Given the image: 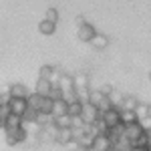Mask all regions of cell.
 <instances>
[{
    "label": "cell",
    "mask_w": 151,
    "mask_h": 151,
    "mask_svg": "<svg viewBox=\"0 0 151 151\" xmlns=\"http://www.w3.org/2000/svg\"><path fill=\"white\" fill-rule=\"evenodd\" d=\"M4 137H6V143L8 145H22L24 141L28 139V131L26 127H18V129H8L4 131Z\"/></svg>",
    "instance_id": "obj_1"
},
{
    "label": "cell",
    "mask_w": 151,
    "mask_h": 151,
    "mask_svg": "<svg viewBox=\"0 0 151 151\" xmlns=\"http://www.w3.org/2000/svg\"><path fill=\"white\" fill-rule=\"evenodd\" d=\"M145 133V125L141 123V121H137V123H129V125H125V137H127L133 145H135V141L139 139L141 135Z\"/></svg>",
    "instance_id": "obj_2"
},
{
    "label": "cell",
    "mask_w": 151,
    "mask_h": 151,
    "mask_svg": "<svg viewBox=\"0 0 151 151\" xmlns=\"http://www.w3.org/2000/svg\"><path fill=\"white\" fill-rule=\"evenodd\" d=\"M101 109L97 107V105H93V103H85V109H83V119H85V123L87 125H93L97 119H101Z\"/></svg>",
    "instance_id": "obj_3"
},
{
    "label": "cell",
    "mask_w": 151,
    "mask_h": 151,
    "mask_svg": "<svg viewBox=\"0 0 151 151\" xmlns=\"http://www.w3.org/2000/svg\"><path fill=\"white\" fill-rule=\"evenodd\" d=\"M101 117L105 119V123H107L109 127H115L119 123H123V121H121V109H119V107H111V109L105 111Z\"/></svg>",
    "instance_id": "obj_4"
},
{
    "label": "cell",
    "mask_w": 151,
    "mask_h": 151,
    "mask_svg": "<svg viewBox=\"0 0 151 151\" xmlns=\"http://www.w3.org/2000/svg\"><path fill=\"white\" fill-rule=\"evenodd\" d=\"M93 149L95 151H113L115 143L109 139V135H97L93 141Z\"/></svg>",
    "instance_id": "obj_5"
},
{
    "label": "cell",
    "mask_w": 151,
    "mask_h": 151,
    "mask_svg": "<svg viewBox=\"0 0 151 151\" xmlns=\"http://www.w3.org/2000/svg\"><path fill=\"white\" fill-rule=\"evenodd\" d=\"M77 36H79V40H83V42H91L95 36H97V30H95L93 24L85 22L83 26H79V30H77Z\"/></svg>",
    "instance_id": "obj_6"
},
{
    "label": "cell",
    "mask_w": 151,
    "mask_h": 151,
    "mask_svg": "<svg viewBox=\"0 0 151 151\" xmlns=\"http://www.w3.org/2000/svg\"><path fill=\"white\" fill-rule=\"evenodd\" d=\"M8 105H10L12 113H16V115H24L26 109H28V99H26V97H12Z\"/></svg>",
    "instance_id": "obj_7"
},
{
    "label": "cell",
    "mask_w": 151,
    "mask_h": 151,
    "mask_svg": "<svg viewBox=\"0 0 151 151\" xmlns=\"http://www.w3.org/2000/svg\"><path fill=\"white\" fill-rule=\"evenodd\" d=\"M73 139H75V129H73V127H60L58 137H57L58 145H69Z\"/></svg>",
    "instance_id": "obj_8"
},
{
    "label": "cell",
    "mask_w": 151,
    "mask_h": 151,
    "mask_svg": "<svg viewBox=\"0 0 151 151\" xmlns=\"http://www.w3.org/2000/svg\"><path fill=\"white\" fill-rule=\"evenodd\" d=\"M24 125V117L22 115H16V113H10L8 119H6V123H4V127L2 131H8V129H18Z\"/></svg>",
    "instance_id": "obj_9"
},
{
    "label": "cell",
    "mask_w": 151,
    "mask_h": 151,
    "mask_svg": "<svg viewBox=\"0 0 151 151\" xmlns=\"http://www.w3.org/2000/svg\"><path fill=\"white\" fill-rule=\"evenodd\" d=\"M58 87L65 91H73L75 89V77L73 75H67V73H60V79H58Z\"/></svg>",
    "instance_id": "obj_10"
},
{
    "label": "cell",
    "mask_w": 151,
    "mask_h": 151,
    "mask_svg": "<svg viewBox=\"0 0 151 151\" xmlns=\"http://www.w3.org/2000/svg\"><path fill=\"white\" fill-rule=\"evenodd\" d=\"M55 30H57V22H52V20H40L38 22V32L40 35H45V36H50V35H55Z\"/></svg>",
    "instance_id": "obj_11"
},
{
    "label": "cell",
    "mask_w": 151,
    "mask_h": 151,
    "mask_svg": "<svg viewBox=\"0 0 151 151\" xmlns=\"http://www.w3.org/2000/svg\"><path fill=\"white\" fill-rule=\"evenodd\" d=\"M8 91H10L12 97H26L28 99V95H30V91L26 89V85H22V83H12L10 87H8Z\"/></svg>",
    "instance_id": "obj_12"
},
{
    "label": "cell",
    "mask_w": 151,
    "mask_h": 151,
    "mask_svg": "<svg viewBox=\"0 0 151 151\" xmlns=\"http://www.w3.org/2000/svg\"><path fill=\"white\" fill-rule=\"evenodd\" d=\"M50 89H52V83L48 81V79H40V77H38L36 87H35L36 93H40V95H45V97H48V95H50Z\"/></svg>",
    "instance_id": "obj_13"
},
{
    "label": "cell",
    "mask_w": 151,
    "mask_h": 151,
    "mask_svg": "<svg viewBox=\"0 0 151 151\" xmlns=\"http://www.w3.org/2000/svg\"><path fill=\"white\" fill-rule=\"evenodd\" d=\"M107 45H109V36L101 35V32H97V36L91 40V47L95 50H103V48H107Z\"/></svg>",
    "instance_id": "obj_14"
},
{
    "label": "cell",
    "mask_w": 151,
    "mask_h": 151,
    "mask_svg": "<svg viewBox=\"0 0 151 151\" xmlns=\"http://www.w3.org/2000/svg\"><path fill=\"white\" fill-rule=\"evenodd\" d=\"M121 121H123L125 125H129V123H137V121H141V119H139V115H137V111L121 109Z\"/></svg>",
    "instance_id": "obj_15"
},
{
    "label": "cell",
    "mask_w": 151,
    "mask_h": 151,
    "mask_svg": "<svg viewBox=\"0 0 151 151\" xmlns=\"http://www.w3.org/2000/svg\"><path fill=\"white\" fill-rule=\"evenodd\" d=\"M69 113V103L65 99H57L55 101V109H52V115H67Z\"/></svg>",
    "instance_id": "obj_16"
},
{
    "label": "cell",
    "mask_w": 151,
    "mask_h": 151,
    "mask_svg": "<svg viewBox=\"0 0 151 151\" xmlns=\"http://www.w3.org/2000/svg\"><path fill=\"white\" fill-rule=\"evenodd\" d=\"M75 89H89V75L85 73H77L75 75Z\"/></svg>",
    "instance_id": "obj_17"
},
{
    "label": "cell",
    "mask_w": 151,
    "mask_h": 151,
    "mask_svg": "<svg viewBox=\"0 0 151 151\" xmlns=\"http://www.w3.org/2000/svg\"><path fill=\"white\" fill-rule=\"evenodd\" d=\"M42 99H45V95H40V93H30L28 95V107H32V109H40V105H42Z\"/></svg>",
    "instance_id": "obj_18"
},
{
    "label": "cell",
    "mask_w": 151,
    "mask_h": 151,
    "mask_svg": "<svg viewBox=\"0 0 151 151\" xmlns=\"http://www.w3.org/2000/svg\"><path fill=\"white\" fill-rule=\"evenodd\" d=\"M83 109H85V103L83 101H75V103H69V115L70 117H81Z\"/></svg>",
    "instance_id": "obj_19"
},
{
    "label": "cell",
    "mask_w": 151,
    "mask_h": 151,
    "mask_svg": "<svg viewBox=\"0 0 151 151\" xmlns=\"http://www.w3.org/2000/svg\"><path fill=\"white\" fill-rule=\"evenodd\" d=\"M55 73H57V69H55L52 65H42V67H40V70H38V77H40V79H48V81H50V79L55 77Z\"/></svg>",
    "instance_id": "obj_20"
},
{
    "label": "cell",
    "mask_w": 151,
    "mask_h": 151,
    "mask_svg": "<svg viewBox=\"0 0 151 151\" xmlns=\"http://www.w3.org/2000/svg\"><path fill=\"white\" fill-rule=\"evenodd\" d=\"M137 107H139V101H137L135 97H131V95H125V101H123V105H121V109L137 111Z\"/></svg>",
    "instance_id": "obj_21"
},
{
    "label": "cell",
    "mask_w": 151,
    "mask_h": 151,
    "mask_svg": "<svg viewBox=\"0 0 151 151\" xmlns=\"http://www.w3.org/2000/svg\"><path fill=\"white\" fill-rule=\"evenodd\" d=\"M55 123L58 127H73V117L67 113V115H57L55 117Z\"/></svg>",
    "instance_id": "obj_22"
},
{
    "label": "cell",
    "mask_w": 151,
    "mask_h": 151,
    "mask_svg": "<svg viewBox=\"0 0 151 151\" xmlns=\"http://www.w3.org/2000/svg\"><path fill=\"white\" fill-rule=\"evenodd\" d=\"M52 109H55V99L45 97V99H42V105H40V109H38V113H52Z\"/></svg>",
    "instance_id": "obj_23"
},
{
    "label": "cell",
    "mask_w": 151,
    "mask_h": 151,
    "mask_svg": "<svg viewBox=\"0 0 151 151\" xmlns=\"http://www.w3.org/2000/svg\"><path fill=\"white\" fill-rule=\"evenodd\" d=\"M109 97H111V101H113V105L121 109V105H123V101H125V95H123V93H119V91H113V93L109 95Z\"/></svg>",
    "instance_id": "obj_24"
},
{
    "label": "cell",
    "mask_w": 151,
    "mask_h": 151,
    "mask_svg": "<svg viewBox=\"0 0 151 151\" xmlns=\"http://www.w3.org/2000/svg\"><path fill=\"white\" fill-rule=\"evenodd\" d=\"M77 93H79V101H83V103L91 101V89H79Z\"/></svg>",
    "instance_id": "obj_25"
},
{
    "label": "cell",
    "mask_w": 151,
    "mask_h": 151,
    "mask_svg": "<svg viewBox=\"0 0 151 151\" xmlns=\"http://www.w3.org/2000/svg\"><path fill=\"white\" fill-rule=\"evenodd\" d=\"M45 18H47V20H52V22H58V10L57 8H48L47 14H45Z\"/></svg>",
    "instance_id": "obj_26"
},
{
    "label": "cell",
    "mask_w": 151,
    "mask_h": 151,
    "mask_svg": "<svg viewBox=\"0 0 151 151\" xmlns=\"http://www.w3.org/2000/svg\"><path fill=\"white\" fill-rule=\"evenodd\" d=\"M99 89H101V91H103L105 95H111V93H113V91H115V89H113V87H111V85H101V87H99Z\"/></svg>",
    "instance_id": "obj_27"
},
{
    "label": "cell",
    "mask_w": 151,
    "mask_h": 151,
    "mask_svg": "<svg viewBox=\"0 0 151 151\" xmlns=\"http://www.w3.org/2000/svg\"><path fill=\"white\" fill-rule=\"evenodd\" d=\"M131 151H149V147H141V145H133Z\"/></svg>",
    "instance_id": "obj_28"
},
{
    "label": "cell",
    "mask_w": 151,
    "mask_h": 151,
    "mask_svg": "<svg viewBox=\"0 0 151 151\" xmlns=\"http://www.w3.org/2000/svg\"><path fill=\"white\" fill-rule=\"evenodd\" d=\"M85 22H87V20H85V16H77V26H83Z\"/></svg>",
    "instance_id": "obj_29"
},
{
    "label": "cell",
    "mask_w": 151,
    "mask_h": 151,
    "mask_svg": "<svg viewBox=\"0 0 151 151\" xmlns=\"http://www.w3.org/2000/svg\"><path fill=\"white\" fill-rule=\"evenodd\" d=\"M149 119H151V103H149Z\"/></svg>",
    "instance_id": "obj_30"
},
{
    "label": "cell",
    "mask_w": 151,
    "mask_h": 151,
    "mask_svg": "<svg viewBox=\"0 0 151 151\" xmlns=\"http://www.w3.org/2000/svg\"><path fill=\"white\" fill-rule=\"evenodd\" d=\"M149 81H151V70H149Z\"/></svg>",
    "instance_id": "obj_31"
}]
</instances>
